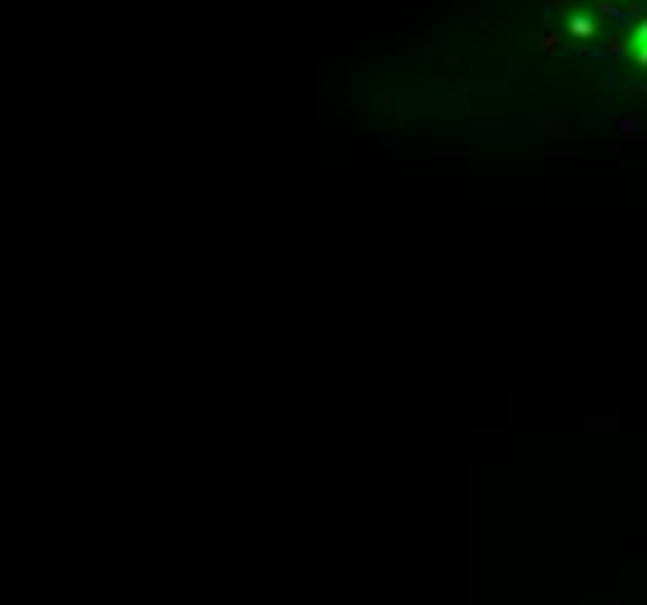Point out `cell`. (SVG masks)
<instances>
[{"instance_id":"1","label":"cell","mask_w":647,"mask_h":605,"mask_svg":"<svg viewBox=\"0 0 647 605\" xmlns=\"http://www.w3.org/2000/svg\"><path fill=\"white\" fill-rule=\"evenodd\" d=\"M634 47H638V66H647V24L634 33Z\"/></svg>"}]
</instances>
